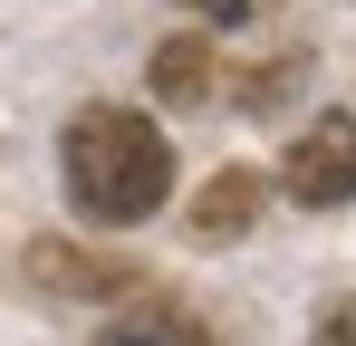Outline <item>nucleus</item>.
Returning a JSON list of instances; mask_svg holds the SVG:
<instances>
[{"label":"nucleus","instance_id":"nucleus-1","mask_svg":"<svg viewBox=\"0 0 356 346\" xmlns=\"http://www.w3.org/2000/svg\"><path fill=\"white\" fill-rule=\"evenodd\" d=\"M58 173H67V202L87 222L135 231V222H154L164 192H174V145H164L154 115H135V106H87L58 135Z\"/></svg>","mask_w":356,"mask_h":346},{"label":"nucleus","instance_id":"nucleus-2","mask_svg":"<svg viewBox=\"0 0 356 346\" xmlns=\"http://www.w3.org/2000/svg\"><path fill=\"white\" fill-rule=\"evenodd\" d=\"M280 192H289L298 212H337V202H356V115H318V125L298 135L289 164H280Z\"/></svg>","mask_w":356,"mask_h":346},{"label":"nucleus","instance_id":"nucleus-3","mask_svg":"<svg viewBox=\"0 0 356 346\" xmlns=\"http://www.w3.org/2000/svg\"><path fill=\"white\" fill-rule=\"evenodd\" d=\"M145 77H154L164 106H202V97H212V49H202V39H164Z\"/></svg>","mask_w":356,"mask_h":346},{"label":"nucleus","instance_id":"nucleus-4","mask_svg":"<svg viewBox=\"0 0 356 346\" xmlns=\"http://www.w3.org/2000/svg\"><path fill=\"white\" fill-rule=\"evenodd\" d=\"M97 346H212L202 337V318H183V308H125L97 327Z\"/></svg>","mask_w":356,"mask_h":346},{"label":"nucleus","instance_id":"nucleus-5","mask_svg":"<svg viewBox=\"0 0 356 346\" xmlns=\"http://www.w3.org/2000/svg\"><path fill=\"white\" fill-rule=\"evenodd\" d=\"M250 212H260V183H250V173H222V183L193 202V231H202V240H232V231H250Z\"/></svg>","mask_w":356,"mask_h":346},{"label":"nucleus","instance_id":"nucleus-6","mask_svg":"<svg viewBox=\"0 0 356 346\" xmlns=\"http://www.w3.org/2000/svg\"><path fill=\"white\" fill-rule=\"evenodd\" d=\"M29 270H39V279H58V288H116V270H97V260H67V250H39Z\"/></svg>","mask_w":356,"mask_h":346},{"label":"nucleus","instance_id":"nucleus-7","mask_svg":"<svg viewBox=\"0 0 356 346\" xmlns=\"http://www.w3.org/2000/svg\"><path fill=\"white\" fill-rule=\"evenodd\" d=\"M183 10H202L212 29H241V19H260V10H280V0H183Z\"/></svg>","mask_w":356,"mask_h":346},{"label":"nucleus","instance_id":"nucleus-8","mask_svg":"<svg viewBox=\"0 0 356 346\" xmlns=\"http://www.w3.org/2000/svg\"><path fill=\"white\" fill-rule=\"evenodd\" d=\"M318 346H356V298H337V308L318 318Z\"/></svg>","mask_w":356,"mask_h":346}]
</instances>
